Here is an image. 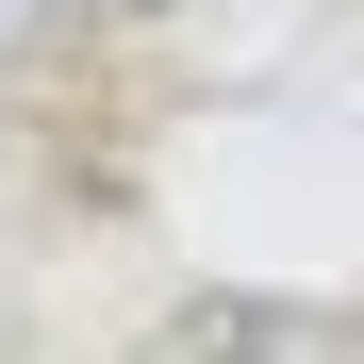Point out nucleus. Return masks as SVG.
Segmentation results:
<instances>
[{
    "label": "nucleus",
    "mask_w": 364,
    "mask_h": 364,
    "mask_svg": "<svg viewBox=\"0 0 364 364\" xmlns=\"http://www.w3.org/2000/svg\"><path fill=\"white\" fill-rule=\"evenodd\" d=\"M331 315H265V298H199L182 315V348H315Z\"/></svg>",
    "instance_id": "obj_1"
},
{
    "label": "nucleus",
    "mask_w": 364,
    "mask_h": 364,
    "mask_svg": "<svg viewBox=\"0 0 364 364\" xmlns=\"http://www.w3.org/2000/svg\"><path fill=\"white\" fill-rule=\"evenodd\" d=\"M50 17H83V0H0V67H17V50H33Z\"/></svg>",
    "instance_id": "obj_2"
}]
</instances>
